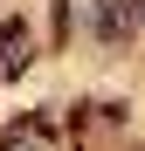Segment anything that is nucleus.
Returning <instances> with one entry per match:
<instances>
[{"label":"nucleus","instance_id":"obj_1","mask_svg":"<svg viewBox=\"0 0 145 151\" xmlns=\"http://www.w3.org/2000/svg\"><path fill=\"white\" fill-rule=\"evenodd\" d=\"M138 21H145V7H131V0H104V7L90 14V28L104 35V41H125V35L138 28Z\"/></svg>","mask_w":145,"mask_h":151}]
</instances>
